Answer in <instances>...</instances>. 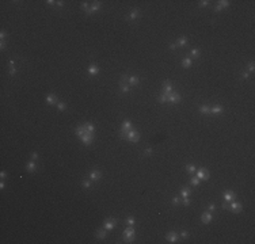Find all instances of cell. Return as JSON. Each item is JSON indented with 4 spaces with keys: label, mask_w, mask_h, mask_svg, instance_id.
Here are the masks:
<instances>
[{
    "label": "cell",
    "mask_w": 255,
    "mask_h": 244,
    "mask_svg": "<svg viewBox=\"0 0 255 244\" xmlns=\"http://www.w3.org/2000/svg\"><path fill=\"white\" fill-rule=\"evenodd\" d=\"M46 103H48V104H53V103H56V95L50 94V95H48V96H46Z\"/></svg>",
    "instance_id": "16"
},
{
    "label": "cell",
    "mask_w": 255,
    "mask_h": 244,
    "mask_svg": "<svg viewBox=\"0 0 255 244\" xmlns=\"http://www.w3.org/2000/svg\"><path fill=\"white\" fill-rule=\"evenodd\" d=\"M212 218H213V217H212V214H210L209 212H206V213H203L202 216H201V221H202L203 224H209L210 221H212Z\"/></svg>",
    "instance_id": "8"
},
{
    "label": "cell",
    "mask_w": 255,
    "mask_h": 244,
    "mask_svg": "<svg viewBox=\"0 0 255 244\" xmlns=\"http://www.w3.org/2000/svg\"><path fill=\"white\" fill-rule=\"evenodd\" d=\"M57 107H59V110H61V111H64L65 110V103H62V102H60V103H57Z\"/></svg>",
    "instance_id": "35"
},
{
    "label": "cell",
    "mask_w": 255,
    "mask_h": 244,
    "mask_svg": "<svg viewBox=\"0 0 255 244\" xmlns=\"http://www.w3.org/2000/svg\"><path fill=\"white\" fill-rule=\"evenodd\" d=\"M98 72H99V68H98V65H95V64H91V65L88 67V73H90V75H97Z\"/></svg>",
    "instance_id": "13"
},
{
    "label": "cell",
    "mask_w": 255,
    "mask_h": 244,
    "mask_svg": "<svg viewBox=\"0 0 255 244\" xmlns=\"http://www.w3.org/2000/svg\"><path fill=\"white\" fill-rule=\"evenodd\" d=\"M163 88H164V94H167V95H170V94L172 92V84L168 81H165L163 84Z\"/></svg>",
    "instance_id": "11"
},
{
    "label": "cell",
    "mask_w": 255,
    "mask_h": 244,
    "mask_svg": "<svg viewBox=\"0 0 255 244\" xmlns=\"http://www.w3.org/2000/svg\"><path fill=\"white\" fill-rule=\"evenodd\" d=\"M180 195H182V198H189V195H190V190H189V189H182V191H180Z\"/></svg>",
    "instance_id": "24"
},
{
    "label": "cell",
    "mask_w": 255,
    "mask_h": 244,
    "mask_svg": "<svg viewBox=\"0 0 255 244\" xmlns=\"http://www.w3.org/2000/svg\"><path fill=\"white\" fill-rule=\"evenodd\" d=\"M187 44V39L185 37H182V38H179L178 39V44H176V46H185V45Z\"/></svg>",
    "instance_id": "25"
},
{
    "label": "cell",
    "mask_w": 255,
    "mask_h": 244,
    "mask_svg": "<svg viewBox=\"0 0 255 244\" xmlns=\"http://www.w3.org/2000/svg\"><path fill=\"white\" fill-rule=\"evenodd\" d=\"M86 130H87V133H94V132H95V126L91 125V124H87L86 125Z\"/></svg>",
    "instance_id": "26"
},
{
    "label": "cell",
    "mask_w": 255,
    "mask_h": 244,
    "mask_svg": "<svg viewBox=\"0 0 255 244\" xmlns=\"http://www.w3.org/2000/svg\"><path fill=\"white\" fill-rule=\"evenodd\" d=\"M254 67H255V65H254V62H250V64H248V71H250V72H252V71L255 69Z\"/></svg>",
    "instance_id": "40"
},
{
    "label": "cell",
    "mask_w": 255,
    "mask_h": 244,
    "mask_svg": "<svg viewBox=\"0 0 255 244\" xmlns=\"http://www.w3.org/2000/svg\"><path fill=\"white\" fill-rule=\"evenodd\" d=\"M31 159H33V160H37L38 159V153L37 152H33V153H31Z\"/></svg>",
    "instance_id": "43"
},
{
    "label": "cell",
    "mask_w": 255,
    "mask_h": 244,
    "mask_svg": "<svg viewBox=\"0 0 255 244\" xmlns=\"http://www.w3.org/2000/svg\"><path fill=\"white\" fill-rule=\"evenodd\" d=\"M197 178L200 179V180H208V179H209V172H208L206 170H198Z\"/></svg>",
    "instance_id": "3"
},
{
    "label": "cell",
    "mask_w": 255,
    "mask_h": 244,
    "mask_svg": "<svg viewBox=\"0 0 255 244\" xmlns=\"http://www.w3.org/2000/svg\"><path fill=\"white\" fill-rule=\"evenodd\" d=\"M82 8L87 11V10H88V3H87V1H83V3H82Z\"/></svg>",
    "instance_id": "38"
},
{
    "label": "cell",
    "mask_w": 255,
    "mask_h": 244,
    "mask_svg": "<svg viewBox=\"0 0 255 244\" xmlns=\"http://www.w3.org/2000/svg\"><path fill=\"white\" fill-rule=\"evenodd\" d=\"M231 210L233 212V213H240L241 212V205L238 202H232L231 203Z\"/></svg>",
    "instance_id": "10"
},
{
    "label": "cell",
    "mask_w": 255,
    "mask_h": 244,
    "mask_svg": "<svg viewBox=\"0 0 255 244\" xmlns=\"http://www.w3.org/2000/svg\"><path fill=\"white\" fill-rule=\"evenodd\" d=\"M124 237H125V240H126V243H132L133 237H135V229L133 228H126L124 230Z\"/></svg>",
    "instance_id": "1"
},
{
    "label": "cell",
    "mask_w": 255,
    "mask_h": 244,
    "mask_svg": "<svg viewBox=\"0 0 255 244\" xmlns=\"http://www.w3.org/2000/svg\"><path fill=\"white\" fill-rule=\"evenodd\" d=\"M128 81L130 83L132 86H136V84L140 83V79H138L137 76H130V77H128Z\"/></svg>",
    "instance_id": "15"
},
{
    "label": "cell",
    "mask_w": 255,
    "mask_h": 244,
    "mask_svg": "<svg viewBox=\"0 0 255 244\" xmlns=\"http://www.w3.org/2000/svg\"><path fill=\"white\" fill-rule=\"evenodd\" d=\"M126 224L133 225V224H135V218H133V217H128V218H126Z\"/></svg>",
    "instance_id": "36"
},
{
    "label": "cell",
    "mask_w": 255,
    "mask_h": 244,
    "mask_svg": "<svg viewBox=\"0 0 255 244\" xmlns=\"http://www.w3.org/2000/svg\"><path fill=\"white\" fill-rule=\"evenodd\" d=\"M183 205H185V206H189L190 205V200L189 198H183Z\"/></svg>",
    "instance_id": "41"
},
{
    "label": "cell",
    "mask_w": 255,
    "mask_h": 244,
    "mask_svg": "<svg viewBox=\"0 0 255 244\" xmlns=\"http://www.w3.org/2000/svg\"><path fill=\"white\" fill-rule=\"evenodd\" d=\"M56 3H57L59 7H62V6H64V1H61V0H60V1H56Z\"/></svg>",
    "instance_id": "52"
},
{
    "label": "cell",
    "mask_w": 255,
    "mask_h": 244,
    "mask_svg": "<svg viewBox=\"0 0 255 244\" xmlns=\"http://www.w3.org/2000/svg\"><path fill=\"white\" fill-rule=\"evenodd\" d=\"M248 76H250V73H248V71H246V72H243V77H244V79H248Z\"/></svg>",
    "instance_id": "48"
},
{
    "label": "cell",
    "mask_w": 255,
    "mask_h": 244,
    "mask_svg": "<svg viewBox=\"0 0 255 244\" xmlns=\"http://www.w3.org/2000/svg\"><path fill=\"white\" fill-rule=\"evenodd\" d=\"M214 209H216V206H214L213 203H210L209 206H208V210H209V212H214Z\"/></svg>",
    "instance_id": "42"
},
{
    "label": "cell",
    "mask_w": 255,
    "mask_h": 244,
    "mask_svg": "<svg viewBox=\"0 0 255 244\" xmlns=\"http://www.w3.org/2000/svg\"><path fill=\"white\" fill-rule=\"evenodd\" d=\"M151 153H152V149L151 148H147V149H145V156H151Z\"/></svg>",
    "instance_id": "44"
},
{
    "label": "cell",
    "mask_w": 255,
    "mask_h": 244,
    "mask_svg": "<svg viewBox=\"0 0 255 244\" xmlns=\"http://www.w3.org/2000/svg\"><path fill=\"white\" fill-rule=\"evenodd\" d=\"M167 100H168V95H167V94H163V95L159 98V102H160V103H164Z\"/></svg>",
    "instance_id": "29"
},
{
    "label": "cell",
    "mask_w": 255,
    "mask_h": 244,
    "mask_svg": "<svg viewBox=\"0 0 255 244\" xmlns=\"http://www.w3.org/2000/svg\"><path fill=\"white\" fill-rule=\"evenodd\" d=\"M46 3H48L49 6H53V4L56 3V1H54V0H48V1H46Z\"/></svg>",
    "instance_id": "51"
},
{
    "label": "cell",
    "mask_w": 255,
    "mask_h": 244,
    "mask_svg": "<svg viewBox=\"0 0 255 244\" xmlns=\"http://www.w3.org/2000/svg\"><path fill=\"white\" fill-rule=\"evenodd\" d=\"M168 102H171V103H179L180 102V95L179 94H170L168 95Z\"/></svg>",
    "instance_id": "5"
},
{
    "label": "cell",
    "mask_w": 255,
    "mask_h": 244,
    "mask_svg": "<svg viewBox=\"0 0 255 244\" xmlns=\"http://www.w3.org/2000/svg\"><path fill=\"white\" fill-rule=\"evenodd\" d=\"M235 198V194L232 191H227V192H224V200L225 201H232Z\"/></svg>",
    "instance_id": "17"
},
{
    "label": "cell",
    "mask_w": 255,
    "mask_h": 244,
    "mask_svg": "<svg viewBox=\"0 0 255 244\" xmlns=\"http://www.w3.org/2000/svg\"><path fill=\"white\" fill-rule=\"evenodd\" d=\"M6 31H1V33H0V38H1V39H4V38H6Z\"/></svg>",
    "instance_id": "49"
},
{
    "label": "cell",
    "mask_w": 255,
    "mask_h": 244,
    "mask_svg": "<svg viewBox=\"0 0 255 244\" xmlns=\"http://www.w3.org/2000/svg\"><path fill=\"white\" fill-rule=\"evenodd\" d=\"M186 170H187V172H190V174H193V172L195 171V165H193V164H189V165H186Z\"/></svg>",
    "instance_id": "31"
},
{
    "label": "cell",
    "mask_w": 255,
    "mask_h": 244,
    "mask_svg": "<svg viewBox=\"0 0 255 244\" xmlns=\"http://www.w3.org/2000/svg\"><path fill=\"white\" fill-rule=\"evenodd\" d=\"M200 111H201V114H209L210 113V109L208 106H201L200 107Z\"/></svg>",
    "instance_id": "27"
},
{
    "label": "cell",
    "mask_w": 255,
    "mask_h": 244,
    "mask_svg": "<svg viewBox=\"0 0 255 244\" xmlns=\"http://www.w3.org/2000/svg\"><path fill=\"white\" fill-rule=\"evenodd\" d=\"M15 73H16V69H15V68H10V75L14 76Z\"/></svg>",
    "instance_id": "46"
},
{
    "label": "cell",
    "mask_w": 255,
    "mask_h": 244,
    "mask_svg": "<svg viewBox=\"0 0 255 244\" xmlns=\"http://www.w3.org/2000/svg\"><path fill=\"white\" fill-rule=\"evenodd\" d=\"M180 236H182V237H183V239H186V237H187V236H189V233H187L186 230H182V233H180Z\"/></svg>",
    "instance_id": "45"
},
{
    "label": "cell",
    "mask_w": 255,
    "mask_h": 244,
    "mask_svg": "<svg viewBox=\"0 0 255 244\" xmlns=\"http://www.w3.org/2000/svg\"><path fill=\"white\" fill-rule=\"evenodd\" d=\"M0 176H1V178H6V176H7V172H6V171H1Z\"/></svg>",
    "instance_id": "53"
},
{
    "label": "cell",
    "mask_w": 255,
    "mask_h": 244,
    "mask_svg": "<svg viewBox=\"0 0 255 244\" xmlns=\"http://www.w3.org/2000/svg\"><path fill=\"white\" fill-rule=\"evenodd\" d=\"M221 10H223V8H221L220 6H218V4H217V6H216V11H221Z\"/></svg>",
    "instance_id": "54"
},
{
    "label": "cell",
    "mask_w": 255,
    "mask_h": 244,
    "mask_svg": "<svg viewBox=\"0 0 255 244\" xmlns=\"http://www.w3.org/2000/svg\"><path fill=\"white\" fill-rule=\"evenodd\" d=\"M210 113L212 114H221L223 113V107L221 106H214L213 109H210Z\"/></svg>",
    "instance_id": "19"
},
{
    "label": "cell",
    "mask_w": 255,
    "mask_h": 244,
    "mask_svg": "<svg viewBox=\"0 0 255 244\" xmlns=\"http://www.w3.org/2000/svg\"><path fill=\"white\" fill-rule=\"evenodd\" d=\"M99 8H100V1H95V3L91 6V8H88V10H87V14L91 15L92 12H97Z\"/></svg>",
    "instance_id": "7"
},
{
    "label": "cell",
    "mask_w": 255,
    "mask_h": 244,
    "mask_svg": "<svg viewBox=\"0 0 255 244\" xmlns=\"http://www.w3.org/2000/svg\"><path fill=\"white\" fill-rule=\"evenodd\" d=\"M126 140L132 141V142H137V141L140 140V134H138L136 130H129V132H128Z\"/></svg>",
    "instance_id": "2"
},
{
    "label": "cell",
    "mask_w": 255,
    "mask_h": 244,
    "mask_svg": "<svg viewBox=\"0 0 255 244\" xmlns=\"http://www.w3.org/2000/svg\"><path fill=\"white\" fill-rule=\"evenodd\" d=\"M190 183H191L193 186H198V185H200V179L195 176V178H193L191 180H190Z\"/></svg>",
    "instance_id": "33"
},
{
    "label": "cell",
    "mask_w": 255,
    "mask_h": 244,
    "mask_svg": "<svg viewBox=\"0 0 255 244\" xmlns=\"http://www.w3.org/2000/svg\"><path fill=\"white\" fill-rule=\"evenodd\" d=\"M100 175H102V174H100L99 171H91L90 172V179L91 180H99Z\"/></svg>",
    "instance_id": "12"
},
{
    "label": "cell",
    "mask_w": 255,
    "mask_h": 244,
    "mask_svg": "<svg viewBox=\"0 0 255 244\" xmlns=\"http://www.w3.org/2000/svg\"><path fill=\"white\" fill-rule=\"evenodd\" d=\"M190 54H191V57H198V56H200V50H198V49H193V50L190 52Z\"/></svg>",
    "instance_id": "32"
},
{
    "label": "cell",
    "mask_w": 255,
    "mask_h": 244,
    "mask_svg": "<svg viewBox=\"0 0 255 244\" xmlns=\"http://www.w3.org/2000/svg\"><path fill=\"white\" fill-rule=\"evenodd\" d=\"M26 170H27L29 172L35 171V163H34V162H29L27 165H26Z\"/></svg>",
    "instance_id": "20"
},
{
    "label": "cell",
    "mask_w": 255,
    "mask_h": 244,
    "mask_svg": "<svg viewBox=\"0 0 255 244\" xmlns=\"http://www.w3.org/2000/svg\"><path fill=\"white\" fill-rule=\"evenodd\" d=\"M114 225H115V220L114 218H109V220L105 221V229L106 230H111L114 228Z\"/></svg>",
    "instance_id": "6"
},
{
    "label": "cell",
    "mask_w": 255,
    "mask_h": 244,
    "mask_svg": "<svg viewBox=\"0 0 255 244\" xmlns=\"http://www.w3.org/2000/svg\"><path fill=\"white\" fill-rule=\"evenodd\" d=\"M170 49H171V50H175V49H176V45L175 44H171V45H170Z\"/></svg>",
    "instance_id": "50"
},
{
    "label": "cell",
    "mask_w": 255,
    "mask_h": 244,
    "mask_svg": "<svg viewBox=\"0 0 255 244\" xmlns=\"http://www.w3.org/2000/svg\"><path fill=\"white\" fill-rule=\"evenodd\" d=\"M82 138V141H83V144H86V145H90L91 144V141L94 140V134L92 133H86L83 137H80Z\"/></svg>",
    "instance_id": "4"
},
{
    "label": "cell",
    "mask_w": 255,
    "mask_h": 244,
    "mask_svg": "<svg viewBox=\"0 0 255 244\" xmlns=\"http://www.w3.org/2000/svg\"><path fill=\"white\" fill-rule=\"evenodd\" d=\"M86 133H87V130H86V125H80V126L76 127V134H77L79 137H83V136H84Z\"/></svg>",
    "instance_id": "9"
},
{
    "label": "cell",
    "mask_w": 255,
    "mask_h": 244,
    "mask_svg": "<svg viewBox=\"0 0 255 244\" xmlns=\"http://www.w3.org/2000/svg\"><path fill=\"white\" fill-rule=\"evenodd\" d=\"M0 48H1V49L6 48V41H4V39H1V42H0Z\"/></svg>",
    "instance_id": "47"
},
{
    "label": "cell",
    "mask_w": 255,
    "mask_h": 244,
    "mask_svg": "<svg viewBox=\"0 0 255 244\" xmlns=\"http://www.w3.org/2000/svg\"><path fill=\"white\" fill-rule=\"evenodd\" d=\"M208 4H209V1H208V0H203V1H200V7H206Z\"/></svg>",
    "instance_id": "37"
},
{
    "label": "cell",
    "mask_w": 255,
    "mask_h": 244,
    "mask_svg": "<svg viewBox=\"0 0 255 244\" xmlns=\"http://www.w3.org/2000/svg\"><path fill=\"white\" fill-rule=\"evenodd\" d=\"M180 202V200H179V197H174L172 198V203H175V205H178V203Z\"/></svg>",
    "instance_id": "39"
},
{
    "label": "cell",
    "mask_w": 255,
    "mask_h": 244,
    "mask_svg": "<svg viewBox=\"0 0 255 244\" xmlns=\"http://www.w3.org/2000/svg\"><path fill=\"white\" fill-rule=\"evenodd\" d=\"M130 127H132L130 121H125L124 125H122V129H121V130H126V132H129V130H130Z\"/></svg>",
    "instance_id": "21"
},
{
    "label": "cell",
    "mask_w": 255,
    "mask_h": 244,
    "mask_svg": "<svg viewBox=\"0 0 255 244\" xmlns=\"http://www.w3.org/2000/svg\"><path fill=\"white\" fill-rule=\"evenodd\" d=\"M218 6H220L221 8L228 7V6H229V1H228V0H221V1H218Z\"/></svg>",
    "instance_id": "30"
},
{
    "label": "cell",
    "mask_w": 255,
    "mask_h": 244,
    "mask_svg": "<svg viewBox=\"0 0 255 244\" xmlns=\"http://www.w3.org/2000/svg\"><path fill=\"white\" fill-rule=\"evenodd\" d=\"M140 16V11L138 10H132V12H130V15H129V19H136V18H138Z\"/></svg>",
    "instance_id": "18"
},
{
    "label": "cell",
    "mask_w": 255,
    "mask_h": 244,
    "mask_svg": "<svg viewBox=\"0 0 255 244\" xmlns=\"http://www.w3.org/2000/svg\"><path fill=\"white\" fill-rule=\"evenodd\" d=\"M182 65L185 67V68H189V67L191 65V59H189V57L183 59V60H182Z\"/></svg>",
    "instance_id": "22"
},
{
    "label": "cell",
    "mask_w": 255,
    "mask_h": 244,
    "mask_svg": "<svg viewBox=\"0 0 255 244\" xmlns=\"http://www.w3.org/2000/svg\"><path fill=\"white\" fill-rule=\"evenodd\" d=\"M176 239H178V236H176L175 232H170V233L167 235V240H168L170 243H176Z\"/></svg>",
    "instance_id": "14"
},
{
    "label": "cell",
    "mask_w": 255,
    "mask_h": 244,
    "mask_svg": "<svg viewBox=\"0 0 255 244\" xmlns=\"http://www.w3.org/2000/svg\"><path fill=\"white\" fill-rule=\"evenodd\" d=\"M82 185H83V187H86V189H90L91 187V182L90 180H83Z\"/></svg>",
    "instance_id": "34"
},
{
    "label": "cell",
    "mask_w": 255,
    "mask_h": 244,
    "mask_svg": "<svg viewBox=\"0 0 255 244\" xmlns=\"http://www.w3.org/2000/svg\"><path fill=\"white\" fill-rule=\"evenodd\" d=\"M121 91H122V92H129V91H130V88H129V86H128V84L121 83Z\"/></svg>",
    "instance_id": "28"
},
{
    "label": "cell",
    "mask_w": 255,
    "mask_h": 244,
    "mask_svg": "<svg viewBox=\"0 0 255 244\" xmlns=\"http://www.w3.org/2000/svg\"><path fill=\"white\" fill-rule=\"evenodd\" d=\"M106 235H107L106 230H103V229H99L97 232V237H98V239H105V237H106Z\"/></svg>",
    "instance_id": "23"
}]
</instances>
